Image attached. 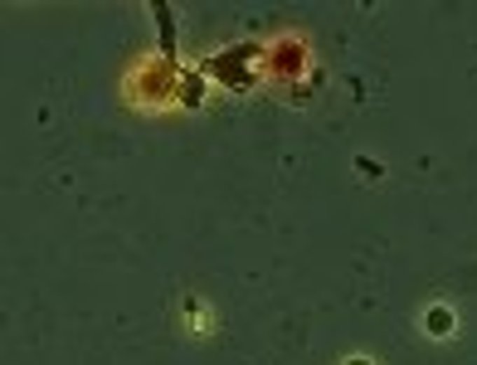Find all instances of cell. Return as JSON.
Returning a JSON list of instances; mask_svg holds the SVG:
<instances>
[{
	"instance_id": "1",
	"label": "cell",
	"mask_w": 477,
	"mask_h": 365,
	"mask_svg": "<svg viewBox=\"0 0 477 365\" xmlns=\"http://www.w3.org/2000/svg\"><path fill=\"white\" fill-rule=\"evenodd\" d=\"M424 331H429V336H453V312H448V307H434V312L424 317Z\"/></svg>"
},
{
	"instance_id": "2",
	"label": "cell",
	"mask_w": 477,
	"mask_h": 365,
	"mask_svg": "<svg viewBox=\"0 0 477 365\" xmlns=\"http://www.w3.org/2000/svg\"><path fill=\"white\" fill-rule=\"evenodd\" d=\"M346 365H371V361H361V356H356V361H346Z\"/></svg>"
}]
</instances>
